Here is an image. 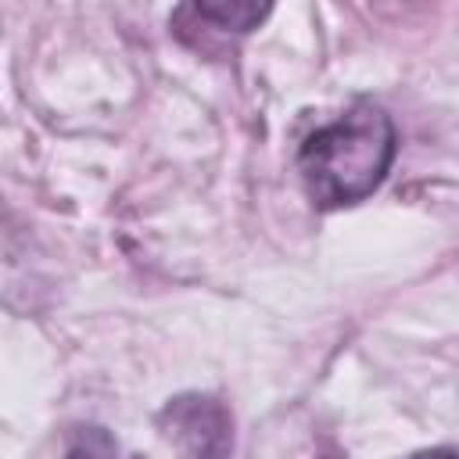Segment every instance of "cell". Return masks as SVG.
I'll return each instance as SVG.
<instances>
[{
    "label": "cell",
    "mask_w": 459,
    "mask_h": 459,
    "mask_svg": "<svg viewBox=\"0 0 459 459\" xmlns=\"http://www.w3.org/2000/svg\"><path fill=\"white\" fill-rule=\"evenodd\" d=\"M394 161V126L391 115L373 104H351L337 122L316 129L301 151L298 169L308 194L323 208H341L369 197Z\"/></svg>",
    "instance_id": "1"
},
{
    "label": "cell",
    "mask_w": 459,
    "mask_h": 459,
    "mask_svg": "<svg viewBox=\"0 0 459 459\" xmlns=\"http://www.w3.org/2000/svg\"><path fill=\"white\" fill-rule=\"evenodd\" d=\"M158 427L179 459H230L233 420L212 394H179L158 412Z\"/></svg>",
    "instance_id": "2"
},
{
    "label": "cell",
    "mask_w": 459,
    "mask_h": 459,
    "mask_svg": "<svg viewBox=\"0 0 459 459\" xmlns=\"http://www.w3.org/2000/svg\"><path fill=\"white\" fill-rule=\"evenodd\" d=\"M186 11L219 29H233V32H247L255 22H262L269 14V7H258V4H194Z\"/></svg>",
    "instance_id": "3"
},
{
    "label": "cell",
    "mask_w": 459,
    "mask_h": 459,
    "mask_svg": "<svg viewBox=\"0 0 459 459\" xmlns=\"http://www.w3.org/2000/svg\"><path fill=\"white\" fill-rule=\"evenodd\" d=\"M65 459H118V445L104 427H79Z\"/></svg>",
    "instance_id": "4"
},
{
    "label": "cell",
    "mask_w": 459,
    "mask_h": 459,
    "mask_svg": "<svg viewBox=\"0 0 459 459\" xmlns=\"http://www.w3.org/2000/svg\"><path fill=\"white\" fill-rule=\"evenodd\" d=\"M412 459H455L452 448H430V452H416Z\"/></svg>",
    "instance_id": "5"
}]
</instances>
